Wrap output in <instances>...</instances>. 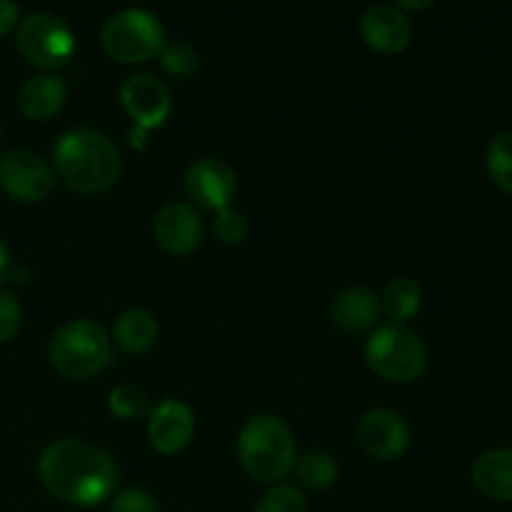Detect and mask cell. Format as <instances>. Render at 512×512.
I'll list each match as a JSON object with an SVG mask.
<instances>
[{"label": "cell", "mask_w": 512, "mask_h": 512, "mask_svg": "<svg viewBox=\"0 0 512 512\" xmlns=\"http://www.w3.org/2000/svg\"><path fill=\"white\" fill-rule=\"evenodd\" d=\"M0 188L18 203H40L55 188L53 165L33 150H13L0 158Z\"/></svg>", "instance_id": "8"}, {"label": "cell", "mask_w": 512, "mask_h": 512, "mask_svg": "<svg viewBox=\"0 0 512 512\" xmlns=\"http://www.w3.org/2000/svg\"><path fill=\"white\" fill-rule=\"evenodd\" d=\"M203 218L190 203H165L153 220L155 243L170 255H188L203 243Z\"/></svg>", "instance_id": "12"}, {"label": "cell", "mask_w": 512, "mask_h": 512, "mask_svg": "<svg viewBox=\"0 0 512 512\" xmlns=\"http://www.w3.org/2000/svg\"><path fill=\"white\" fill-rule=\"evenodd\" d=\"M213 233L223 245H240L248 238V220H245V215L240 210L225 208L220 213H215Z\"/></svg>", "instance_id": "25"}, {"label": "cell", "mask_w": 512, "mask_h": 512, "mask_svg": "<svg viewBox=\"0 0 512 512\" xmlns=\"http://www.w3.org/2000/svg\"><path fill=\"white\" fill-rule=\"evenodd\" d=\"M108 408H110V413L120 420L143 418V415L150 413L148 395H145V390L138 388V385H130V383H123V385H118V388L110 390Z\"/></svg>", "instance_id": "22"}, {"label": "cell", "mask_w": 512, "mask_h": 512, "mask_svg": "<svg viewBox=\"0 0 512 512\" xmlns=\"http://www.w3.org/2000/svg\"><path fill=\"white\" fill-rule=\"evenodd\" d=\"M8 273H10V255H8V248L3 245V240H0V283L8 278Z\"/></svg>", "instance_id": "29"}, {"label": "cell", "mask_w": 512, "mask_h": 512, "mask_svg": "<svg viewBox=\"0 0 512 512\" xmlns=\"http://www.w3.org/2000/svg\"><path fill=\"white\" fill-rule=\"evenodd\" d=\"M20 320H23V310H20L18 298L0 290V343H8L18 335Z\"/></svg>", "instance_id": "26"}, {"label": "cell", "mask_w": 512, "mask_h": 512, "mask_svg": "<svg viewBox=\"0 0 512 512\" xmlns=\"http://www.w3.org/2000/svg\"><path fill=\"white\" fill-rule=\"evenodd\" d=\"M255 512H308V503L295 485H275L258 500Z\"/></svg>", "instance_id": "24"}, {"label": "cell", "mask_w": 512, "mask_h": 512, "mask_svg": "<svg viewBox=\"0 0 512 512\" xmlns=\"http://www.w3.org/2000/svg\"><path fill=\"white\" fill-rule=\"evenodd\" d=\"M295 475H298L300 485L308 490H328L338 483V460L325 450H310V453L300 455L295 460Z\"/></svg>", "instance_id": "20"}, {"label": "cell", "mask_w": 512, "mask_h": 512, "mask_svg": "<svg viewBox=\"0 0 512 512\" xmlns=\"http://www.w3.org/2000/svg\"><path fill=\"white\" fill-rule=\"evenodd\" d=\"M195 413L183 400L168 398L150 408L148 413V440L153 450L163 455L180 453L193 440Z\"/></svg>", "instance_id": "13"}, {"label": "cell", "mask_w": 512, "mask_h": 512, "mask_svg": "<svg viewBox=\"0 0 512 512\" xmlns=\"http://www.w3.org/2000/svg\"><path fill=\"white\" fill-rule=\"evenodd\" d=\"M18 53L38 68H60L75 53V35L63 18L53 13H30L15 30Z\"/></svg>", "instance_id": "7"}, {"label": "cell", "mask_w": 512, "mask_h": 512, "mask_svg": "<svg viewBox=\"0 0 512 512\" xmlns=\"http://www.w3.org/2000/svg\"><path fill=\"white\" fill-rule=\"evenodd\" d=\"M383 313L388 315L393 323L405 325L410 318L420 313V305H423V293H420V285L410 278H395L385 285L383 298Z\"/></svg>", "instance_id": "19"}, {"label": "cell", "mask_w": 512, "mask_h": 512, "mask_svg": "<svg viewBox=\"0 0 512 512\" xmlns=\"http://www.w3.org/2000/svg\"><path fill=\"white\" fill-rule=\"evenodd\" d=\"M120 103L133 118L135 128L153 130L168 120L173 110V95L168 85L153 73H133L120 85Z\"/></svg>", "instance_id": "9"}, {"label": "cell", "mask_w": 512, "mask_h": 512, "mask_svg": "<svg viewBox=\"0 0 512 512\" xmlns=\"http://www.w3.org/2000/svg\"><path fill=\"white\" fill-rule=\"evenodd\" d=\"M473 483L485 498L512 503V448L480 455L473 465Z\"/></svg>", "instance_id": "17"}, {"label": "cell", "mask_w": 512, "mask_h": 512, "mask_svg": "<svg viewBox=\"0 0 512 512\" xmlns=\"http://www.w3.org/2000/svg\"><path fill=\"white\" fill-rule=\"evenodd\" d=\"M365 360L390 383H415L428 370V348L408 325L388 323L370 333Z\"/></svg>", "instance_id": "5"}, {"label": "cell", "mask_w": 512, "mask_h": 512, "mask_svg": "<svg viewBox=\"0 0 512 512\" xmlns=\"http://www.w3.org/2000/svg\"><path fill=\"white\" fill-rule=\"evenodd\" d=\"M485 165L493 183L512 195V133H500L490 140Z\"/></svg>", "instance_id": "21"}, {"label": "cell", "mask_w": 512, "mask_h": 512, "mask_svg": "<svg viewBox=\"0 0 512 512\" xmlns=\"http://www.w3.org/2000/svg\"><path fill=\"white\" fill-rule=\"evenodd\" d=\"M0 138H3V125H0Z\"/></svg>", "instance_id": "31"}, {"label": "cell", "mask_w": 512, "mask_h": 512, "mask_svg": "<svg viewBox=\"0 0 512 512\" xmlns=\"http://www.w3.org/2000/svg\"><path fill=\"white\" fill-rule=\"evenodd\" d=\"M330 313H333L335 325L340 330L358 335L378 325L380 315H383V305H380V298L373 290L363 288V285H353V288H345L343 293L335 295Z\"/></svg>", "instance_id": "15"}, {"label": "cell", "mask_w": 512, "mask_h": 512, "mask_svg": "<svg viewBox=\"0 0 512 512\" xmlns=\"http://www.w3.org/2000/svg\"><path fill=\"white\" fill-rule=\"evenodd\" d=\"M53 165L68 188L78 193H103L118 183L123 158L103 130L70 128L55 140Z\"/></svg>", "instance_id": "2"}, {"label": "cell", "mask_w": 512, "mask_h": 512, "mask_svg": "<svg viewBox=\"0 0 512 512\" xmlns=\"http://www.w3.org/2000/svg\"><path fill=\"white\" fill-rule=\"evenodd\" d=\"M48 358L63 378L88 380L110 363V338L95 320H68L50 338Z\"/></svg>", "instance_id": "4"}, {"label": "cell", "mask_w": 512, "mask_h": 512, "mask_svg": "<svg viewBox=\"0 0 512 512\" xmlns=\"http://www.w3.org/2000/svg\"><path fill=\"white\" fill-rule=\"evenodd\" d=\"M110 512H160V505L155 503L153 495L145 493V490L130 488L115 495Z\"/></svg>", "instance_id": "27"}, {"label": "cell", "mask_w": 512, "mask_h": 512, "mask_svg": "<svg viewBox=\"0 0 512 512\" xmlns=\"http://www.w3.org/2000/svg\"><path fill=\"white\" fill-rule=\"evenodd\" d=\"M238 460L258 483H278L295 468V438L283 418L270 413L253 415L240 428Z\"/></svg>", "instance_id": "3"}, {"label": "cell", "mask_w": 512, "mask_h": 512, "mask_svg": "<svg viewBox=\"0 0 512 512\" xmlns=\"http://www.w3.org/2000/svg\"><path fill=\"white\" fill-rule=\"evenodd\" d=\"M100 43L118 63H145L163 50L165 28L150 10L123 8L105 20Z\"/></svg>", "instance_id": "6"}, {"label": "cell", "mask_w": 512, "mask_h": 512, "mask_svg": "<svg viewBox=\"0 0 512 512\" xmlns=\"http://www.w3.org/2000/svg\"><path fill=\"white\" fill-rule=\"evenodd\" d=\"M430 5L433 3H400L398 8L403 10V8H415V10H420V8H430Z\"/></svg>", "instance_id": "30"}, {"label": "cell", "mask_w": 512, "mask_h": 512, "mask_svg": "<svg viewBox=\"0 0 512 512\" xmlns=\"http://www.w3.org/2000/svg\"><path fill=\"white\" fill-rule=\"evenodd\" d=\"M235 190H238V178L225 160L200 158L185 170V193L193 200V208L220 213L230 208Z\"/></svg>", "instance_id": "10"}, {"label": "cell", "mask_w": 512, "mask_h": 512, "mask_svg": "<svg viewBox=\"0 0 512 512\" xmlns=\"http://www.w3.org/2000/svg\"><path fill=\"white\" fill-rule=\"evenodd\" d=\"M358 443L370 458L375 460H398L410 448V428L403 415L388 408H373L358 420Z\"/></svg>", "instance_id": "11"}, {"label": "cell", "mask_w": 512, "mask_h": 512, "mask_svg": "<svg viewBox=\"0 0 512 512\" xmlns=\"http://www.w3.org/2000/svg\"><path fill=\"white\" fill-rule=\"evenodd\" d=\"M160 63L175 78H188L198 70L200 53L188 40H173V43H165L163 50H160Z\"/></svg>", "instance_id": "23"}, {"label": "cell", "mask_w": 512, "mask_h": 512, "mask_svg": "<svg viewBox=\"0 0 512 512\" xmlns=\"http://www.w3.org/2000/svg\"><path fill=\"white\" fill-rule=\"evenodd\" d=\"M65 100H68V85L53 73L33 75L18 90V105L30 120L53 118L63 110Z\"/></svg>", "instance_id": "16"}, {"label": "cell", "mask_w": 512, "mask_h": 512, "mask_svg": "<svg viewBox=\"0 0 512 512\" xmlns=\"http://www.w3.org/2000/svg\"><path fill=\"white\" fill-rule=\"evenodd\" d=\"M38 478L53 498L78 508H93L115 493L118 463L88 440H55L40 453Z\"/></svg>", "instance_id": "1"}, {"label": "cell", "mask_w": 512, "mask_h": 512, "mask_svg": "<svg viewBox=\"0 0 512 512\" xmlns=\"http://www.w3.org/2000/svg\"><path fill=\"white\" fill-rule=\"evenodd\" d=\"M20 25V8L13 0H0V38L18 30Z\"/></svg>", "instance_id": "28"}, {"label": "cell", "mask_w": 512, "mask_h": 512, "mask_svg": "<svg viewBox=\"0 0 512 512\" xmlns=\"http://www.w3.org/2000/svg\"><path fill=\"white\" fill-rule=\"evenodd\" d=\"M360 38L375 53H400L413 40V23L398 5H370L360 15Z\"/></svg>", "instance_id": "14"}, {"label": "cell", "mask_w": 512, "mask_h": 512, "mask_svg": "<svg viewBox=\"0 0 512 512\" xmlns=\"http://www.w3.org/2000/svg\"><path fill=\"white\" fill-rule=\"evenodd\" d=\"M160 325L153 313L143 308L125 310L113 325V338L110 343L118 345L125 353H145L158 343Z\"/></svg>", "instance_id": "18"}]
</instances>
